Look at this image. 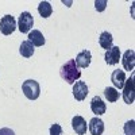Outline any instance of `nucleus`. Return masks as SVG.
<instances>
[{"mask_svg":"<svg viewBox=\"0 0 135 135\" xmlns=\"http://www.w3.org/2000/svg\"><path fill=\"white\" fill-rule=\"evenodd\" d=\"M38 12L42 18H49L53 14V7L49 2H41L38 6Z\"/></svg>","mask_w":135,"mask_h":135,"instance_id":"nucleus-17","label":"nucleus"},{"mask_svg":"<svg viewBox=\"0 0 135 135\" xmlns=\"http://www.w3.org/2000/svg\"><path fill=\"white\" fill-rule=\"evenodd\" d=\"M49 132H50V135H62V127L58 124V123H54V124L50 127Z\"/></svg>","mask_w":135,"mask_h":135,"instance_id":"nucleus-20","label":"nucleus"},{"mask_svg":"<svg viewBox=\"0 0 135 135\" xmlns=\"http://www.w3.org/2000/svg\"><path fill=\"white\" fill-rule=\"evenodd\" d=\"M32 25H34V18L30 12L25 11V12H22L19 19H18V28L20 32L23 34H27L30 32V30L32 28Z\"/></svg>","mask_w":135,"mask_h":135,"instance_id":"nucleus-3","label":"nucleus"},{"mask_svg":"<svg viewBox=\"0 0 135 135\" xmlns=\"http://www.w3.org/2000/svg\"><path fill=\"white\" fill-rule=\"evenodd\" d=\"M123 100L126 104H132L134 103V76L130 77V80H126L124 85H123Z\"/></svg>","mask_w":135,"mask_h":135,"instance_id":"nucleus-5","label":"nucleus"},{"mask_svg":"<svg viewBox=\"0 0 135 135\" xmlns=\"http://www.w3.org/2000/svg\"><path fill=\"white\" fill-rule=\"evenodd\" d=\"M123 130H124L126 135H135V122L134 120H128L124 124V127H123Z\"/></svg>","mask_w":135,"mask_h":135,"instance_id":"nucleus-19","label":"nucleus"},{"mask_svg":"<svg viewBox=\"0 0 135 135\" xmlns=\"http://www.w3.org/2000/svg\"><path fill=\"white\" fill-rule=\"evenodd\" d=\"M0 135H15V132L8 127H3L0 128Z\"/></svg>","mask_w":135,"mask_h":135,"instance_id":"nucleus-22","label":"nucleus"},{"mask_svg":"<svg viewBox=\"0 0 135 135\" xmlns=\"http://www.w3.org/2000/svg\"><path fill=\"white\" fill-rule=\"evenodd\" d=\"M34 46H43L45 45V37H43V34L39 31V30H32L28 32V39Z\"/></svg>","mask_w":135,"mask_h":135,"instance_id":"nucleus-14","label":"nucleus"},{"mask_svg":"<svg viewBox=\"0 0 135 135\" xmlns=\"http://www.w3.org/2000/svg\"><path fill=\"white\" fill-rule=\"evenodd\" d=\"M16 28V20L14 16L11 15H4L2 19H0V32L3 35H9L12 34Z\"/></svg>","mask_w":135,"mask_h":135,"instance_id":"nucleus-4","label":"nucleus"},{"mask_svg":"<svg viewBox=\"0 0 135 135\" xmlns=\"http://www.w3.org/2000/svg\"><path fill=\"white\" fill-rule=\"evenodd\" d=\"M120 58H122V54H120L119 46H112L104 54V60H105V62L108 65H116V64H119Z\"/></svg>","mask_w":135,"mask_h":135,"instance_id":"nucleus-6","label":"nucleus"},{"mask_svg":"<svg viewBox=\"0 0 135 135\" xmlns=\"http://www.w3.org/2000/svg\"><path fill=\"white\" fill-rule=\"evenodd\" d=\"M120 60H122V64H123L124 70H132L134 69V65H135V53H134L132 49L127 50L124 54H123V57Z\"/></svg>","mask_w":135,"mask_h":135,"instance_id":"nucleus-13","label":"nucleus"},{"mask_svg":"<svg viewBox=\"0 0 135 135\" xmlns=\"http://www.w3.org/2000/svg\"><path fill=\"white\" fill-rule=\"evenodd\" d=\"M107 0H96L95 2V8L99 11V12H101V11L105 9V6H107Z\"/></svg>","mask_w":135,"mask_h":135,"instance_id":"nucleus-21","label":"nucleus"},{"mask_svg":"<svg viewBox=\"0 0 135 135\" xmlns=\"http://www.w3.org/2000/svg\"><path fill=\"white\" fill-rule=\"evenodd\" d=\"M91 60H92V55H91V51L89 50H83L81 53L77 54L76 57V65L78 68H83V69H85V68L89 66V64H91Z\"/></svg>","mask_w":135,"mask_h":135,"instance_id":"nucleus-11","label":"nucleus"},{"mask_svg":"<svg viewBox=\"0 0 135 135\" xmlns=\"http://www.w3.org/2000/svg\"><path fill=\"white\" fill-rule=\"evenodd\" d=\"M88 130L91 131L92 135H101L104 132V122L100 118H93L89 120Z\"/></svg>","mask_w":135,"mask_h":135,"instance_id":"nucleus-10","label":"nucleus"},{"mask_svg":"<svg viewBox=\"0 0 135 135\" xmlns=\"http://www.w3.org/2000/svg\"><path fill=\"white\" fill-rule=\"evenodd\" d=\"M104 96L105 99L109 101V103H115V101L119 100V92L118 89H115L114 86H108L104 89Z\"/></svg>","mask_w":135,"mask_h":135,"instance_id":"nucleus-18","label":"nucleus"},{"mask_svg":"<svg viewBox=\"0 0 135 135\" xmlns=\"http://www.w3.org/2000/svg\"><path fill=\"white\" fill-rule=\"evenodd\" d=\"M112 41H114V38H112V34L108 32V31H103L100 34V37H99V43H100V46L108 50L112 47Z\"/></svg>","mask_w":135,"mask_h":135,"instance_id":"nucleus-16","label":"nucleus"},{"mask_svg":"<svg viewBox=\"0 0 135 135\" xmlns=\"http://www.w3.org/2000/svg\"><path fill=\"white\" fill-rule=\"evenodd\" d=\"M88 85L84 81H76L73 85V96L77 101H83L88 96Z\"/></svg>","mask_w":135,"mask_h":135,"instance_id":"nucleus-7","label":"nucleus"},{"mask_svg":"<svg viewBox=\"0 0 135 135\" xmlns=\"http://www.w3.org/2000/svg\"><path fill=\"white\" fill-rule=\"evenodd\" d=\"M34 45L30 42V41H23L20 45V47H19V53L22 57H25V58H30L32 57V54H34Z\"/></svg>","mask_w":135,"mask_h":135,"instance_id":"nucleus-15","label":"nucleus"},{"mask_svg":"<svg viewBox=\"0 0 135 135\" xmlns=\"http://www.w3.org/2000/svg\"><path fill=\"white\" fill-rule=\"evenodd\" d=\"M126 80H127V78H126L124 70L118 69V70L112 72L111 81H112V84H114V88H115V89H122L123 85H124V83H126Z\"/></svg>","mask_w":135,"mask_h":135,"instance_id":"nucleus-9","label":"nucleus"},{"mask_svg":"<svg viewBox=\"0 0 135 135\" xmlns=\"http://www.w3.org/2000/svg\"><path fill=\"white\" fill-rule=\"evenodd\" d=\"M60 74L62 77V80H65L68 84H74L81 77V72L78 69V66L76 65L74 60H69L68 62H65L60 69Z\"/></svg>","mask_w":135,"mask_h":135,"instance_id":"nucleus-1","label":"nucleus"},{"mask_svg":"<svg viewBox=\"0 0 135 135\" xmlns=\"http://www.w3.org/2000/svg\"><path fill=\"white\" fill-rule=\"evenodd\" d=\"M91 109H92L93 114H96L97 116L105 114L107 107H105V103L103 101V99H101L100 96H95L92 99V101H91Z\"/></svg>","mask_w":135,"mask_h":135,"instance_id":"nucleus-12","label":"nucleus"},{"mask_svg":"<svg viewBox=\"0 0 135 135\" xmlns=\"http://www.w3.org/2000/svg\"><path fill=\"white\" fill-rule=\"evenodd\" d=\"M22 91L28 100H37L41 95V86L35 80H26L22 84Z\"/></svg>","mask_w":135,"mask_h":135,"instance_id":"nucleus-2","label":"nucleus"},{"mask_svg":"<svg viewBox=\"0 0 135 135\" xmlns=\"http://www.w3.org/2000/svg\"><path fill=\"white\" fill-rule=\"evenodd\" d=\"M72 128L74 130V132L77 135H85L86 134V130H88L86 120L83 116H80V115H76L72 119Z\"/></svg>","mask_w":135,"mask_h":135,"instance_id":"nucleus-8","label":"nucleus"}]
</instances>
